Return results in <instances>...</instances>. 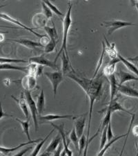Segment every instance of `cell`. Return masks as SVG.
Segmentation results:
<instances>
[{"label": "cell", "mask_w": 138, "mask_h": 156, "mask_svg": "<svg viewBox=\"0 0 138 156\" xmlns=\"http://www.w3.org/2000/svg\"><path fill=\"white\" fill-rule=\"evenodd\" d=\"M68 77L74 80L77 83L80 87L84 90L86 97L89 100V125H88V132L86 138H89L90 127H91V122L92 118L93 110V105L95 100L99 96L100 92L102 91V79L101 78H95V79H89L87 78L79 76L76 74V72H73L70 73L67 75Z\"/></svg>", "instance_id": "cell-1"}, {"label": "cell", "mask_w": 138, "mask_h": 156, "mask_svg": "<svg viewBox=\"0 0 138 156\" xmlns=\"http://www.w3.org/2000/svg\"><path fill=\"white\" fill-rule=\"evenodd\" d=\"M72 4L71 2L69 3V8H68V11L66 12V16L64 17V19L63 20V40H62V44L61 48H60L59 51L57 54V57L55 58L54 62L56 63L57 60L58 59V57L61 56L62 52H65L66 56H69L67 51V39L69 37V33L70 28H71L72 24V19H71V10H72Z\"/></svg>", "instance_id": "cell-2"}, {"label": "cell", "mask_w": 138, "mask_h": 156, "mask_svg": "<svg viewBox=\"0 0 138 156\" xmlns=\"http://www.w3.org/2000/svg\"><path fill=\"white\" fill-rule=\"evenodd\" d=\"M24 97L25 99H26V103L28 106H29L30 110H31V116L32 118V120H33V123L35 125V132L37 131V128H38V122H37V115H38V111H37V106H36V103L35 102L32 97L31 93L30 91H28V90H25L24 92Z\"/></svg>", "instance_id": "cell-3"}, {"label": "cell", "mask_w": 138, "mask_h": 156, "mask_svg": "<svg viewBox=\"0 0 138 156\" xmlns=\"http://www.w3.org/2000/svg\"><path fill=\"white\" fill-rule=\"evenodd\" d=\"M44 75L47 77V79L50 80L51 83L52 85V90H53L54 97H56L57 89L59 84L64 80L63 74H62V71L58 72H46L44 73Z\"/></svg>", "instance_id": "cell-4"}, {"label": "cell", "mask_w": 138, "mask_h": 156, "mask_svg": "<svg viewBox=\"0 0 138 156\" xmlns=\"http://www.w3.org/2000/svg\"><path fill=\"white\" fill-rule=\"evenodd\" d=\"M102 25L104 26L106 28H108V35L110 36L112 34L117 31V30L123 28V27L128 26H135L134 24L131 22H124L121 20H113L109 22H103Z\"/></svg>", "instance_id": "cell-5"}, {"label": "cell", "mask_w": 138, "mask_h": 156, "mask_svg": "<svg viewBox=\"0 0 138 156\" xmlns=\"http://www.w3.org/2000/svg\"><path fill=\"white\" fill-rule=\"evenodd\" d=\"M50 124L54 127L55 129H57L58 130L59 134H60V135H61L62 140L63 141L64 151L66 152V156H72V151L69 148V140H66V135L64 133V124H62L59 126H57L56 124H53V123H50Z\"/></svg>", "instance_id": "cell-6"}, {"label": "cell", "mask_w": 138, "mask_h": 156, "mask_svg": "<svg viewBox=\"0 0 138 156\" xmlns=\"http://www.w3.org/2000/svg\"><path fill=\"white\" fill-rule=\"evenodd\" d=\"M29 62L31 63L36 64L38 65H42V66H47L49 67H51L52 69H57L58 67H57V64L53 61H51L49 59H47L44 55H41L39 56H35L32 57L29 59Z\"/></svg>", "instance_id": "cell-7"}, {"label": "cell", "mask_w": 138, "mask_h": 156, "mask_svg": "<svg viewBox=\"0 0 138 156\" xmlns=\"http://www.w3.org/2000/svg\"><path fill=\"white\" fill-rule=\"evenodd\" d=\"M0 18L3 19L4 20H6V21H8L9 22H11L12 24H15L18 25V26H19L20 27H21V28L26 30V31H28L31 32V34H34L35 36H36L37 37H42V36H43V35L37 34V32L34 31L32 29L29 28V27H28L27 26H26V25H24L23 23H22L21 22H19V21H18V20H17L15 18H13V17H12L10 16H8V14L4 13V12H0Z\"/></svg>", "instance_id": "cell-8"}, {"label": "cell", "mask_w": 138, "mask_h": 156, "mask_svg": "<svg viewBox=\"0 0 138 156\" xmlns=\"http://www.w3.org/2000/svg\"><path fill=\"white\" fill-rule=\"evenodd\" d=\"M115 77L118 79V85H122L124 83L130 80H138V77L133 76L128 72H125L122 69H119L115 73Z\"/></svg>", "instance_id": "cell-9"}, {"label": "cell", "mask_w": 138, "mask_h": 156, "mask_svg": "<svg viewBox=\"0 0 138 156\" xmlns=\"http://www.w3.org/2000/svg\"><path fill=\"white\" fill-rule=\"evenodd\" d=\"M11 41H13L15 42H17L19 44L22 45L28 49L35 50L39 48H44V47L39 43L38 42L32 41V40H29V39H19V40H12V39H8Z\"/></svg>", "instance_id": "cell-10"}, {"label": "cell", "mask_w": 138, "mask_h": 156, "mask_svg": "<svg viewBox=\"0 0 138 156\" xmlns=\"http://www.w3.org/2000/svg\"><path fill=\"white\" fill-rule=\"evenodd\" d=\"M48 20L42 12H37L32 18V24L35 29H42L46 27Z\"/></svg>", "instance_id": "cell-11"}, {"label": "cell", "mask_w": 138, "mask_h": 156, "mask_svg": "<svg viewBox=\"0 0 138 156\" xmlns=\"http://www.w3.org/2000/svg\"><path fill=\"white\" fill-rule=\"evenodd\" d=\"M106 110H109V111H110L111 113H113L116 111H122V112H126L130 115H133L132 112H130L129 111V110L125 109V108L123 107L117 101L116 99H114L111 102H109L108 107L105 108V109L102 110V111H99V112H104L105 111H106Z\"/></svg>", "instance_id": "cell-12"}, {"label": "cell", "mask_w": 138, "mask_h": 156, "mask_svg": "<svg viewBox=\"0 0 138 156\" xmlns=\"http://www.w3.org/2000/svg\"><path fill=\"white\" fill-rule=\"evenodd\" d=\"M22 84L25 90L31 92L32 90H34L37 86L36 77L28 74L26 76H25L22 80Z\"/></svg>", "instance_id": "cell-13"}, {"label": "cell", "mask_w": 138, "mask_h": 156, "mask_svg": "<svg viewBox=\"0 0 138 156\" xmlns=\"http://www.w3.org/2000/svg\"><path fill=\"white\" fill-rule=\"evenodd\" d=\"M61 58H62V72L64 75H67L70 74V73L75 72L74 69L72 68V65L69 60V58L66 56L65 52H62L61 54Z\"/></svg>", "instance_id": "cell-14"}, {"label": "cell", "mask_w": 138, "mask_h": 156, "mask_svg": "<svg viewBox=\"0 0 138 156\" xmlns=\"http://www.w3.org/2000/svg\"><path fill=\"white\" fill-rule=\"evenodd\" d=\"M117 91L119 92L121 94L125 95L126 97L137 98L138 99V91L137 90H135L131 87L127 86V85H118L117 87Z\"/></svg>", "instance_id": "cell-15"}, {"label": "cell", "mask_w": 138, "mask_h": 156, "mask_svg": "<svg viewBox=\"0 0 138 156\" xmlns=\"http://www.w3.org/2000/svg\"><path fill=\"white\" fill-rule=\"evenodd\" d=\"M11 97L15 101L17 104H18L19 106L20 107V108H21L22 112H23L24 115L26 118V119H29V109H28V105H27L26 99L24 98V92L21 93V96H20L19 99H17L16 97H13L12 95H11Z\"/></svg>", "instance_id": "cell-16"}, {"label": "cell", "mask_w": 138, "mask_h": 156, "mask_svg": "<svg viewBox=\"0 0 138 156\" xmlns=\"http://www.w3.org/2000/svg\"><path fill=\"white\" fill-rule=\"evenodd\" d=\"M85 124H86V117H81L77 118L76 120L75 121L74 123V128L76 131L77 137L79 138L82 136L83 133H84Z\"/></svg>", "instance_id": "cell-17"}, {"label": "cell", "mask_w": 138, "mask_h": 156, "mask_svg": "<svg viewBox=\"0 0 138 156\" xmlns=\"http://www.w3.org/2000/svg\"><path fill=\"white\" fill-rule=\"evenodd\" d=\"M119 62L121 61H120V60L118 58L110 60V62H108V64L106 65V66L104 67V69H103V74L107 77H109L112 74H114L116 65Z\"/></svg>", "instance_id": "cell-18"}, {"label": "cell", "mask_w": 138, "mask_h": 156, "mask_svg": "<svg viewBox=\"0 0 138 156\" xmlns=\"http://www.w3.org/2000/svg\"><path fill=\"white\" fill-rule=\"evenodd\" d=\"M41 140H42V139H38V140H34L29 141V142H24V143H22V144H20L19 145H17V147H13V148H7L0 147V153H3V154H4V155L9 154L10 153H12L13 151H15L19 150V148H21L22 147H24V146H26V145H29V144H34V143L39 142Z\"/></svg>", "instance_id": "cell-19"}, {"label": "cell", "mask_w": 138, "mask_h": 156, "mask_svg": "<svg viewBox=\"0 0 138 156\" xmlns=\"http://www.w3.org/2000/svg\"><path fill=\"white\" fill-rule=\"evenodd\" d=\"M77 117H74L72 115H52L49 114L44 115V116H39L37 117V119L39 120L44 121V122H51L53 120H57V119H75Z\"/></svg>", "instance_id": "cell-20"}, {"label": "cell", "mask_w": 138, "mask_h": 156, "mask_svg": "<svg viewBox=\"0 0 138 156\" xmlns=\"http://www.w3.org/2000/svg\"><path fill=\"white\" fill-rule=\"evenodd\" d=\"M109 83H110V100L111 102L115 99V96L117 92V87H118V82H117L115 75L112 74L109 77Z\"/></svg>", "instance_id": "cell-21"}, {"label": "cell", "mask_w": 138, "mask_h": 156, "mask_svg": "<svg viewBox=\"0 0 138 156\" xmlns=\"http://www.w3.org/2000/svg\"><path fill=\"white\" fill-rule=\"evenodd\" d=\"M105 39V49H106V52L107 53V55L109 56V58L111 60L117 58V50L115 49V44L111 43L110 44L108 40H106V37L104 36Z\"/></svg>", "instance_id": "cell-22"}, {"label": "cell", "mask_w": 138, "mask_h": 156, "mask_svg": "<svg viewBox=\"0 0 138 156\" xmlns=\"http://www.w3.org/2000/svg\"><path fill=\"white\" fill-rule=\"evenodd\" d=\"M61 141H62V137L60 134L56 135V137L55 138L52 139V140L50 143L49 145L48 146V147L46 148V150H45V151L47 152V153H53L55 150L57 149V147H58V146L59 145L60 143H61Z\"/></svg>", "instance_id": "cell-23"}, {"label": "cell", "mask_w": 138, "mask_h": 156, "mask_svg": "<svg viewBox=\"0 0 138 156\" xmlns=\"http://www.w3.org/2000/svg\"><path fill=\"white\" fill-rule=\"evenodd\" d=\"M44 31L47 33L48 36H49V37H50V39H51V41L56 42L57 43L59 37H58V34H57V30H56V29H55L54 23H52V27L46 26L44 27Z\"/></svg>", "instance_id": "cell-24"}, {"label": "cell", "mask_w": 138, "mask_h": 156, "mask_svg": "<svg viewBox=\"0 0 138 156\" xmlns=\"http://www.w3.org/2000/svg\"><path fill=\"white\" fill-rule=\"evenodd\" d=\"M0 70H17L29 74V68L26 67H19L11 64H0Z\"/></svg>", "instance_id": "cell-25"}, {"label": "cell", "mask_w": 138, "mask_h": 156, "mask_svg": "<svg viewBox=\"0 0 138 156\" xmlns=\"http://www.w3.org/2000/svg\"><path fill=\"white\" fill-rule=\"evenodd\" d=\"M117 58L120 60V61L122 62L124 64V65L127 67L128 69L130 70V71L132 72L133 73H134V74L135 75H137L138 77V69L135 65H133L132 62L129 61V60H127L126 58H124L122 56L119 54H117Z\"/></svg>", "instance_id": "cell-26"}, {"label": "cell", "mask_w": 138, "mask_h": 156, "mask_svg": "<svg viewBox=\"0 0 138 156\" xmlns=\"http://www.w3.org/2000/svg\"><path fill=\"white\" fill-rule=\"evenodd\" d=\"M44 105H45V96H44L43 90H42L39 95L38 96V97H37V101L36 104L37 109V111H38L39 115L43 113L44 109Z\"/></svg>", "instance_id": "cell-27"}, {"label": "cell", "mask_w": 138, "mask_h": 156, "mask_svg": "<svg viewBox=\"0 0 138 156\" xmlns=\"http://www.w3.org/2000/svg\"><path fill=\"white\" fill-rule=\"evenodd\" d=\"M126 135H127V133H126V134H123V135H119V136H117V137L113 138V140L109 141V142H108V144H106V145L104 146V147L103 148L101 151H99V153H98V155H97V156H104L105 153H106L107 151L109 149V148L111 147V146L115 142H116L117 140L121 139V138H122V137H126Z\"/></svg>", "instance_id": "cell-28"}, {"label": "cell", "mask_w": 138, "mask_h": 156, "mask_svg": "<svg viewBox=\"0 0 138 156\" xmlns=\"http://www.w3.org/2000/svg\"><path fill=\"white\" fill-rule=\"evenodd\" d=\"M54 130H55V128L54 129H52L51 132H50L49 134H48V135L47 136L44 138V139H42V140H41L39 142V144H37V145H36V147H35V149L32 151V152L31 153V154L30 155V156H37L38 155V154H39V151H40V150H41V148H42V147H43V145L44 144V143L46 142V141L48 140V138H49V137H50V135H51L52 133L54 132Z\"/></svg>", "instance_id": "cell-29"}, {"label": "cell", "mask_w": 138, "mask_h": 156, "mask_svg": "<svg viewBox=\"0 0 138 156\" xmlns=\"http://www.w3.org/2000/svg\"><path fill=\"white\" fill-rule=\"evenodd\" d=\"M105 53H106V49H105V42H102V54H101V56H100V58H99V59L98 60V62H97L96 69H95V70L92 79H95V78L96 77L97 74H98V72L99 71V69H100V68H101V67H102V65L103 59H104V56Z\"/></svg>", "instance_id": "cell-30"}, {"label": "cell", "mask_w": 138, "mask_h": 156, "mask_svg": "<svg viewBox=\"0 0 138 156\" xmlns=\"http://www.w3.org/2000/svg\"><path fill=\"white\" fill-rule=\"evenodd\" d=\"M16 121H17V122H18L19 124H21L22 130H23V132L25 133V134H26L29 141L32 140L31 138V137H30V133H29V126H30L29 119H27L26 121H22L17 118Z\"/></svg>", "instance_id": "cell-31"}, {"label": "cell", "mask_w": 138, "mask_h": 156, "mask_svg": "<svg viewBox=\"0 0 138 156\" xmlns=\"http://www.w3.org/2000/svg\"><path fill=\"white\" fill-rule=\"evenodd\" d=\"M107 128L108 126L105 127L104 129L102 130L101 133V138H100V146H99V151H101L104 146L106 145L107 142Z\"/></svg>", "instance_id": "cell-32"}, {"label": "cell", "mask_w": 138, "mask_h": 156, "mask_svg": "<svg viewBox=\"0 0 138 156\" xmlns=\"http://www.w3.org/2000/svg\"><path fill=\"white\" fill-rule=\"evenodd\" d=\"M69 137H70V140L73 143L75 148H76L77 149H79V137H77L76 131H75V129L74 127L72 128L71 132L70 133Z\"/></svg>", "instance_id": "cell-33"}, {"label": "cell", "mask_w": 138, "mask_h": 156, "mask_svg": "<svg viewBox=\"0 0 138 156\" xmlns=\"http://www.w3.org/2000/svg\"><path fill=\"white\" fill-rule=\"evenodd\" d=\"M27 61L24 60L7 58L0 57V64H11V63H18V62H26Z\"/></svg>", "instance_id": "cell-34"}, {"label": "cell", "mask_w": 138, "mask_h": 156, "mask_svg": "<svg viewBox=\"0 0 138 156\" xmlns=\"http://www.w3.org/2000/svg\"><path fill=\"white\" fill-rule=\"evenodd\" d=\"M104 112H106V115H105V117L102 120V126H100V129L102 130L104 129L105 127L109 125V122H110V118H111V115H112V113L110 111H109V110H106V111H105Z\"/></svg>", "instance_id": "cell-35"}, {"label": "cell", "mask_w": 138, "mask_h": 156, "mask_svg": "<svg viewBox=\"0 0 138 156\" xmlns=\"http://www.w3.org/2000/svg\"><path fill=\"white\" fill-rule=\"evenodd\" d=\"M45 4H46V6H49V9L51 10V11L52 12H54L55 14L57 15V16H61V17H62V16H64V14L62 13V12L59 11V10L57 8L56 6H55V5L52 4V3H51V2H49V1H43Z\"/></svg>", "instance_id": "cell-36"}, {"label": "cell", "mask_w": 138, "mask_h": 156, "mask_svg": "<svg viewBox=\"0 0 138 156\" xmlns=\"http://www.w3.org/2000/svg\"><path fill=\"white\" fill-rule=\"evenodd\" d=\"M42 9H43V13L47 20H51L52 17V12L51 10L49 9V6H46V4L44 3V2H42Z\"/></svg>", "instance_id": "cell-37"}, {"label": "cell", "mask_w": 138, "mask_h": 156, "mask_svg": "<svg viewBox=\"0 0 138 156\" xmlns=\"http://www.w3.org/2000/svg\"><path fill=\"white\" fill-rule=\"evenodd\" d=\"M135 115L133 114L132 115V118H131V120H130V126L129 128V129H128V131H127V135L125 137V141H124V144L123 145V147L121 150V152H120L119 156H122L123 155V153H124V148H125V146H126V142H127V140H128V137H129V133L130 131V129H131L132 128V125H133V123L134 122V120H135Z\"/></svg>", "instance_id": "cell-38"}, {"label": "cell", "mask_w": 138, "mask_h": 156, "mask_svg": "<svg viewBox=\"0 0 138 156\" xmlns=\"http://www.w3.org/2000/svg\"><path fill=\"white\" fill-rule=\"evenodd\" d=\"M56 42H54L51 40L49 43L44 48V51L46 54H50V53H52V51H55V49H56Z\"/></svg>", "instance_id": "cell-39"}, {"label": "cell", "mask_w": 138, "mask_h": 156, "mask_svg": "<svg viewBox=\"0 0 138 156\" xmlns=\"http://www.w3.org/2000/svg\"><path fill=\"white\" fill-rule=\"evenodd\" d=\"M86 136L83 134L82 136L79 139V154H81L82 153L83 150L86 147Z\"/></svg>", "instance_id": "cell-40"}, {"label": "cell", "mask_w": 138, "mask_h": 156, "mask_svg": "<svg viewBox=\"0 0 138 156\" xmlns=\"http://www.w3.org/2000/svg\"><path fill=\"white\" fill-rule=\"evenodd\" d=\"M99 131H100V128H99V129H98V130H97V133H95V134L93 135V136L91 139H88V138H86V147H85V148H84V154H83V156H87V153H88V148H89V145L90 144V143H91V141L93 140V139H94V138L97 136V135L99 134Z\"/></svg>", "instance_id": "cell-41"}, {"label": "cell", "mask_w": 138, "mask_h": 156, "mask_svg": "<svg viewBox=\"0 0 138 156\" xmlns=\"http://www.w3.org/2000/svg\"><path fill=\"white\" fill-rule=\"evenodd\" d=\"M50 41H51V39H50V37L49 36H47V35H43L42 37H40L39 42L44 47H44L49 43Z\"/></svg>", "instance_id": "cell-42"}, {"label": "cell", "mask_w": 138, "mask_h": 156, "mask_svg": "<svg viewBox=\"0 0 138 156\" xmlns=\"http://www.w3.org/2000/svg\"><path fill=\"white\" fill-rule=\"evenodd\" d=\"M113 138H114V134L112 130L111 122H109V125H108V128H107V140L109 142V141L113 140Z\"/></svg>", "instance_id": "cell-43"}, {"label": "cell", "mask_w": 138, "mask_h": 156, "mask_svg": "<svg viewBox=\"0 0 138 156\" xmlns=\"http://www.w3.org/2000/svg\"><path fill=\"white\" fill-rule=\"evenodd\" d=\"M62 148H63V144H62L61 143H60L57 149L55 150L53 153H51L52 156H61V153L62 152Z\"/></svg>", "instance_id": "cell-44"}, {"label": "cell", "mask_w": 138, "mask_h": 156, "mask_svg": "<svg viewBox=\"0 0 138 156\" xmlns=\"http://www.w3.org/2000/svg\"><path fill=\"white\" fill-rule=\"evenodd\" d=\"M32 148V147H29L26 148H24V149H22L19 151L17 153H16L15 155H12V156H23L24 154H26V153L29 151L31 150Z\"/></svg>", "instance_id": "cell-45"}, {"label": "cell", "mask_w": 138, "mask_h": 156, "mask_svg": "<svg viewBox=\"0 0 138 156\" xmlns=\"http://www.w3.org/2000/svg\"><path fill=\"white\" fill-rule=\"evenodd\" d=\"M5 117H12V115H9V114H7V113L4 112L3 108H2V103L0 102V119H2V118Z\"/></svg>", "instance_id": "cell-46"}, {"label": "cell", "mask_w": 138, "mask_h": 156, "mask_svg": "<svg viewBox=\"0 0 138 156\" xmlns=\"http://www.w3.org/2000/svg\"><path fill=\"white\" fill-rule=\"evenodd\" d=\"M43 69H44V66H42V65H37L36 77H39L41 76L42 74V72H43Z\"/></svg>", "instance_id": "cell-47"}, {"label": "cell", "mask_w": 138, "mask_h": 156, "mask_svg": "<svg viewBox=\"0 0 138 156\" xmlns=\"http://www.w3.org/2000/svg\"><path fill=\"white\" fill-rule=\"evenodd\" d=\"M132 132H133V134L135 136H138V125L135 126L133 128L132 130Z\"/></svg>", "instance_id": "cell-48"}, {"label": "cell", "mask_w": 138, "mask_h": 156, "mask_svg": "<svg viewBox=\"0 0 138 156\" xmlns=\"http://www.w3.org/2000/svg\"><path fill=\"white\" fill-rule=\"evenodd\" d=\"M126 60H129V61H131V62H138V56H135L133 58H128Z\"/></svg>", "instance_id": "cell-49"}, {"label": "cell", "mask_w": 138, "mask_h": 156, "mask_svg": "<svg viewBox=\"0 0 138 156\" xmlns=\"http://www.w3.org/2000/svg\"><path fill=\"white\" fill-rule=\"evenodd\" d=\"M130 3H131L134 6H135V8L137 9V11H138V2L137 1H131L130 2Z\"/></svg>", "instance_id": "cell-50"}, {"label": "cell", "mask_w": 138, "mask_h": 156, "mask_svg": "<svg viewBox=\"0 0 138 156\" xmlns=\"http://www.w3.org/2000/svg\"><path fill=\"white\" fill-rule=\"evenodd\" d=\"M0 27H1V28H8V29H17V27H9V26H4V25H0Z\"/></svg>", "instance_id": "cell-51"}, {"label": "cell", "mask_w": 138, "mask_h": 156, "mask_svg": "<svg viewBox=\"0 0 138 156\" xmlns=\"http://www.w3.org/2000/svg\"><path fill=\"white\" fill-rule=\"evenodd\" d=\"M51 153L44 151L43 153H42V154L39 156H51Z\"/></svg>", "instance_id": "cell-52"}, {"label": "cell", "mask_w": 138, "mask_h": 156, "mask_svg": "<svg viewBox=\"0 0 138 156\" xmlns=\"http://www.w3.org/2000/svg\"><path fill=\"white\" fill-rule=\"evenodd\" d=\"M4 40V34H0V42H2Z\"/></svg>", "instance_id": "cell-53"}, {"label": "cell", "mask_w": 138, "mask_h": 156, "mask_svg": "<svg viewBox=\"0 0 138 156\" xmlns=\"http://www.w3.org/2000/svg\"><path fill=\"white\" fill-rule=\"evenodd\" d=\"M7 31H0V34H7Z\"/></svg>", "instance_id": "cell-54"}, {"label": "cell", "mask_w": 138, "mask_h": 156, "mask_svg": "<svg viewBox=\"0 0 138 156\" xmlns=\"http://www.w3.org/2000/svg\"><path fill=\"white\" fill-rule=\"evenodd\" d=\"M4 6H5V5H3V6H0V9L2 8V7H4Z\"/></svg>", "instance_id": "cell-55"}, {"label": "cell", "mask_w": 138, "mask_h": 156, "mask_svg": "<svg viewBox=\"0 0 138 156\" xmlns=\"http://www.w3.org/2000/svg\"><path fill=\"white\" fill-rule=\"evenodd\" d=\"M137 153H138V146H137Z\"/></svg>", "instance_id": "cell-56"}, {"label": "cell", "mask_w": 138, "mask_h": 156, "mask_svg": "<svg viewBox=\"0 0 138 156\" xmlns=\"http://www.w3.org/2000/svg\"><path fill=\"white\" fill-rule=\"evenodd\" d=\"M0 156H5V155H0Z\"/></svg>", "instance_id": "cell-57"}, {"label": "cell", "mask_w": 138, "mask_h": 156, "mask_svg": "<svg viewBox=\"0 0 138 156\" xmlns=\"http://www.w3.org/2000/svg\"><path fill=\"white\" fill-rule=\"evenodd\" d=\"M136 156H138V153H137V155H136Z\"/></svg>", "instance_id": "cell-58"}, {"label": "cell", "mask_w": 138, "mask_h": 156, "mask_svg": "<svg viewBox=\"0 0 138 156\" xmlns=\"http://www.w3.org/2000/svg\"><path fill=\"white\" fill-rule=\"evenodd\" d=\"M137 2H138V1H137Z\"/></svg>", "instance_id": "cell-59"}, {"label": "cell", "mask_w": 138, "mask_h": 156, "mask_svg": "<svg viewBox=\"0 0 138 156\" xmlns=\"http://www.w3.org/2000/svg\"></svg>", "instance_id": "cell-60"}]
</instances>
